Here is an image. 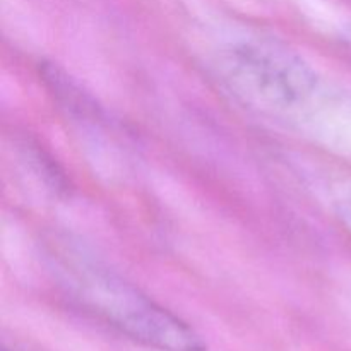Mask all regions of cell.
<instances>
[{
  "label": "cell",
  "mask_w": 351,
  "mask_h": 351,
  "mask_svg": "<svg viewBox=\"0 0 351 351\" xmlns=\"http://www.w3.org/2000/svg\"><path fill=\"white\" fill-rule=\"evenodd\" d=\"M219 74L237 98L274 113L302 108L319 84L314 69L297 51L269 40L243 41L226 50Z\"/></svg>",
  "instance_id": "2"
},
{
  "label": "cell",
  "mask_w": 351,
  "mask_h": 351,
  "mask_svg": "<svg viewBox=\"0 0 351 351\" xmlns=\"http://www.w3.org/2000/svg\"><path fill=\"white\" fill-rule=\"evenodd\" d=\"M2 351H9V350H7V348H3V350H2Z\"/></svg>",
  "instance_id": "3"
},
{
  "label": "cell",
  "mask_w": 351,
  "mask_h": 351,
  "mask_svg": "<svg viewBox=\"0 0 351 351\" xmlns=\"http://www.w3.org/2000/svg\"><path fill=\"white\" fill-rule=\"evenodd\" d=\"M72 273L75 300L132 341L160 351H206L187 322L112 271L82 263Z\"/></svg>",
  "instance_id": "1"
}]
</instances>
